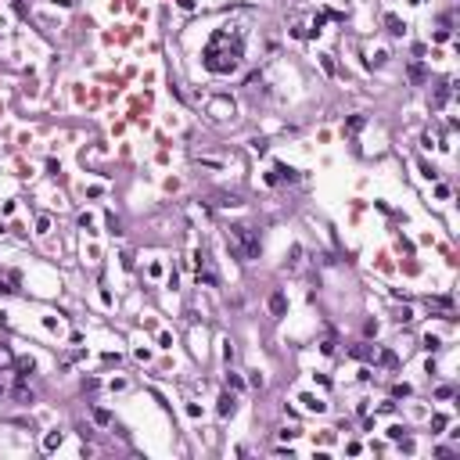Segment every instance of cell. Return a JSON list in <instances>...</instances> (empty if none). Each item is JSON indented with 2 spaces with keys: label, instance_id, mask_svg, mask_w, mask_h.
Listing matches in <instances>:
<instances>
[{
  "label": "cell",
  "instance_id": "7a4b0ae2",
  "mask_svg": "<svg viewBox=\"0 0 460 460\" xmlns=\"http://www.w3.org/2000/svg\"><path fill=\"white\" fill-rule=\"evenodd\" d=\"M227 244H230V252L237 259H256L259 256V237H256L252 227H244V223H237V227L227 230Z\"/></svg>",
  "mask_w": 460,
  "mask_h": 460
},
{
  "label": "cell",
  "instance_id": "6da1fadb",
  "mask_svg": "<svg viewBox=\"0 0 460 460\" xmlns=\"http://www.w3.org/2000/svg\"><path fill=\"white\" fill-rule=\"evenodd\" d=\"M237 65H241V36L234 32V40H230V29H220L213 40H208V47H205V68L227 76Z\"/></svg>",
  "mask_w": 460,
  "mask_h": 460
},
{
  "label": "cell",
  "instance_id": "30bf717a",
  "mask_svg": "<svg viewBox=\"0 0 460 460\" xmlns=\"http://www.w3.org/2000/svg\"><path fill=\"white\" fill-rule=\"evenodd\" d=\"M94 421H97V424H108L112 417H108V410H94Z\"/></svg>",
  "mask_w": 460,
  "mask_h": 460
},
{
  "label": "cell",
  "instance_id": "ba28073f",
  "mask_svg": "<svg viewBox=\"0 0 460 460\" xmlns=\"http://www.w3.org/2000/svg\"><path fill=\"white\" fill-rule=\"evenodd\" d=\"M410 79L421 83V79H424V68H421V65H410Z\"/></svg>",
  "mask_w": 460,
  "mask_h": 460
},
{
  "label": "cell",
  "instance_id": "8fae6325",
  "mask_svg": "<svg viewBox=\"0 0 460 460\" xmlns=\"http://www.w3.org/2000/svg\"><path fill=\"white\" fill-rule=\"evenodd\" d=\"M302 403H306V406H309V410H324V403H320V399H313V396H306V399H302Z\"/></svg>",
  "mask_w": 460,
  "mask_h": 460
},
{
  "label": "cell",
  "instance_id": "9c48e42d",
  "mask_svg": "<svg viewBox=\"0 0 460 460\" xmlns=\"http://www.w3.org/2000/svg\"><path fill=\"white\" fill-rule=\"evenodd\" d=\"M388 29H392V32H396V36H399V32H403V22H399V18H396V15H388Z\"/></svg>",
  "mask_w": 460,
  "mask_h": 460
},
{
  "label": "cell",
  "instance_id": "5b68a950",
  "mask_svg": "<svg viewBox=\"0 0 460 460\" xmlns=\"http://www.w3.org/2000/svg\"><path fill=\"white\" fill-rule=\"evenodd\" d=\"M220 413H223V417L234 413V396H223V399H220Z\"/></svg>",
  "mask_w": 460,
  "mask_h": 460
},
{
  "label": "cell",
  "instance_id": "3957f363",
  "mask_svg": "<svg viewBox=\"0 0 460 460\" xmlns=\"http://www.w3.org/2000/svg\"><path fill=\"white\" fill-rule=\"evenodd\" d=\"M449 101V83H439V90H435V108H442Z\"/></svg>",
  "mask_w": 460,
  "mask_h": 460
},
{
  "label": "cell",
  "instance_id": "52a82bcc",
  "mask_svg": "<svg viewBox=\"0 0 460 460\" xmlns=\"http://www.w3.org/2000/svg\"><path fill=\"white\" fill-rule=\"evenodd\" d=\"M270 309H273V313H284V295H273V299H270Z\"/></svg>",
  "mask_w": 460,
  "mask_h": 460
},
{
  "label": "cell",
  "instance_id": "8992f818",
  "mask_svg": "<svg viewBox=\"0 0 460 460\" xmlns=\"http://www.w3.org/2000/svg\"><path fill=\"white\" fill-rule=\"evenodd\" d=\"M11 363H15L11 349H8V345H0V367H11Z\"/></svg>",
  "mask_w": 460,
  "mask_h": 460
},
{
  "label": "cell",
  "instance_id": "277c9868",
  "mask_svg": "<svg viewBox=\"0 0 460 460\" xmlns=\"http://www.w3.org/2000/svg\"><path fill=\"white\" fill-rule=\"evenodd\" d=\"M32 370H36V363H32V360H18V378H29Z\"/></svg>",
  "mask_w": 460,
  "mask_h": 460
}]
</instances>
